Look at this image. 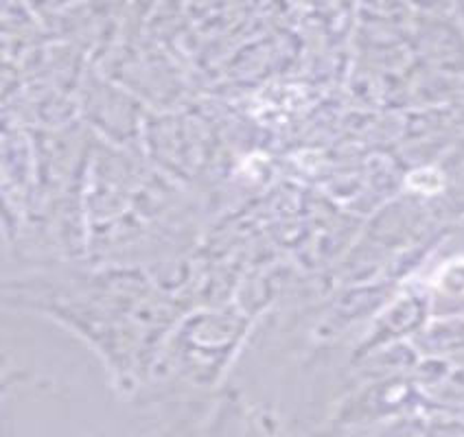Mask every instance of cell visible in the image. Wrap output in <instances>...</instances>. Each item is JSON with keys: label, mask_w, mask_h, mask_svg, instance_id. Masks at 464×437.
I'll return each instance as SVG.
<instances>
[{"label": "cell", "mask_w": 464, "mask_h": 437, "mask_svg": "<svg viewBox=\"0 0 464 437\" xmlns=\"http://www.w3.org/2000/svg\"><path fill=\"white\" fill-rule=\"evenodd\" d=\"M408 186L419 193L431 195L442 188V177L436 168H420V171H414L412 176L408 177Z\"/></svg>", "instance_id": "6da1fadb"}]
</instances>
